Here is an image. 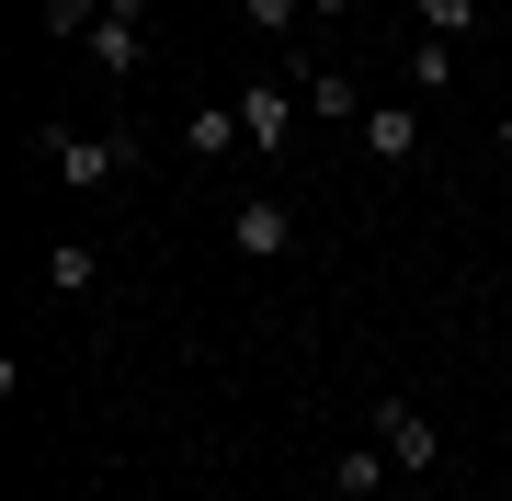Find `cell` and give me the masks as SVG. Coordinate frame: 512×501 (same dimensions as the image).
<instances>
[{
    "label": "cell",
    "mask_w": 512,
    "mask_h": 501,
    "mask_svg": "<svg viewBox=\"0 0 512 501\" xmlns=\"http://www.w3.org/2000/svg\"><path fill=\"white\" fill-rule=\"evenodd\" d=\"M35 160H57V183L69 194H103L114 171H137V137L114 126V137H80V126H35Z\"/></svg>",
    "instance_id": "1"
},
{
    "label": "cell",
    "mask_w": 512,
    "mask_h": 501,
    "mask_svg": "<svg viewBox=\"0 0 512 501\" xmlns=\"http://www.w3.org/2000/svg\"><path fill=\"white\" fill-rule=\"evenodd\" d=\"M228 251H239V262H274V251H296V205H285L274 183H251V194L228 205Z\"/></svg>",
    "instance_id": "2"
},
{
    "label": "cell",
    "mask_w": 512,
    "mask_h": 501,
    "mask_svg": "<svg viewBox=\"0 0 512 501\" xmlns=\"http://www.w3.org/2000/svg\"><path fill=\"white\" fill-rule=\"evenodd\" d=\"M353 137H365V160L410 171V160H421V103H410V92H399V103H365V126H353Z\"/></svg>",
    "instance_id": "3"
},
{
    "label": "cell",
    "mask_w": 512,
    "mask_h": 501,
    "mask_svg": "<svg viewBox=\"0 0 512 501\" xmlns=\"http://www.w3.org/2000/svg\"><path fill=\"white\" fill-rule=\"evenodd\" d=\"M239 126H251V160H285V137H296V92H285V80H251V92H239Z\"/></svg>",
    "instance_id": "4"
},
{
    "label": "cell",
    "mask_w": 512,
    "mask_h": 501,
    "mask_svg": "<svg viewBox=\"0 0 512 501\" xmlns=\"http://www.w3.org/2000/svg\"><path fill=\"white\" fill-rule=\"evenodd\" d=\"M376 433H387V456H399V479H433V456H444V433L421 422L410 399H387V410H376Z\"/></svg>",
    "instance_id": "5"
},
{
    "label": "cell",
    "mask_w": 512,
    "mask_h": 501,
    "mask_svg": "<svg viewBox=\"0 0 512 501\" xmlns=\"http://www.w3.org/2000/svg\"><path fill=\"white\" fill-rule=\"evenodd\" d=\"M80 46H92V69H114V80H137V69H148V23H137V12H103Z\"/></svg>",
    "instance_id": "6"
},
{
    "label": "cell",
    "mask_w": 512,
    "mask_h": 501,
    "mask_svg": "<svg viewBox=\"0 0 512 501\" xmlns=\"http://www.w3.org/2000/svg\"><path fill=\"white\" fill-rule=\"evenodd\" d=\"M183 149H194V160H239V149H251V126H239V103H194Z\"/></svg>",
    "instance_id": "7"
},
{
    "label": "cell",
    "mask_w": 512,
    "mask_h": 501,
    "mask_svg": "<svg viewBox=\"0 0 512 501\" xmlns=\"http://www.w3.org/2000/svg\"><path fill=\"white\" fill-rule=\"evenodd\" d=\"M308 114L319 126H365V80L353 69H308Z\"/></svg>",
    "instance_id": "8"
},
{
    "label": "cell",
    "mask_w": 512,
    "mask_h": 501,
    "mask_svg": "<svg viewBox=\"0 0 512 501\" xmlns=\"http://www.w3.org/2000/svg\"><path fill=\"white\" fill-rule=\"evenodd\" d=\"M387 467H399L387 445H342V456H330V501H365V490H387Z\"/></svg>",
    "instance_id": "9"
},
{
    "label": "cell",
    "mask_w": 512,
    "mask_h": 501,
    "mask_svg": "<svg viewBox=\"0 0 512 501\" xmlns=\"http://www.w3.org/2000/svg\"><path fill=\"white\" fill-rule=\"evenodd\" d=\"M399 80H410V103H433V92H456V46H444V35H421V46L399 57Z\"/></svg>",
    "instance_id": "10"
},
{
    "label": "cell",
    "mask_w": 512,
    "mask_h": 501,
    "mask_svg": "<svg viewBox=\"0 0 512 501\" xmlns=\"http://www.w3.org/2000/svg\"><path fill=\"white\" fill-rule=\"evenodd\" d=\"M46 285H57V297H92V285H103V240H57L46 251Z\"/></svg>",
    "instance_id": "11"
},
{
    "label": "cell",
    "mask_w": 512,
    "mask_h": 501,
    "mask_svg": "<svg viewBox=\"0 0 512 501\" xmlns=\"http://www.w3.org/2000/svg\"><path fill=\"white\" fill-rule=\"evenodd\" d=\"M478 23H490V0H421V35H444V46H467Z\"/></svg>",
    "instance_id": "12"
},
{
    "label": "cell",
    "mask_w": 512,
    "mask_h": 501,
    "mask_svg": "<svg viewBox=\"0 0 512 501\" xmlns=\"http://www.w3.org/2000/svg\"><path fill=\"white\" fill-rule=\"evenodd\" d=\"M239 23H251V35H296V23H319L308 0H239Z\"/></svg>",
    "instance_id": "13"
},
{
    "label": "cell",
    "mask_w": 512,
    "mask_h": 501,
    "mask_svg": "<svg viewBox=\"0 0 512 501\" xmlns=\"http://www.w3.org/2000/svg\"><path fill=\"white\" fill-rule=\"evenodd\" d=\"M103 23V0H46V35H92Z\"/></svg>",
    "instance_id": "14"
},
{
    "label": "cell",
    "mask_w": 512,
    "mask_h": 501,
    "mask_svg": "<svg viewBox=\"0 0 512 501\" xmlns=\"http://www.w3.org/2000/svg\"><path fill=\"white\" fill-rule=\"evenodd\" d=\"M490 149H501V160H512V114H501V126H490Z\"/></svg>",
    "instance_id": "15"
},
{
    "label": "cell",
    "mask_w": 512,
    "mask_h": 501,
    "mask_svg": "<svg viewBox=\"0 0 512 501\" xmlns=\"http://www.w3.org/2000/svg\"><path fill=\"white\" fill-rule=\"evenodd\" d=\"M57 501H92V490H57Z\"/></svg>",
    "instance_id": "16"
},
{
    "label": "cell",
    "mask_w": 512,
    "mask_h": 501,
    "mask_svg": "<svg viewBox=\"0 0 512 501\" xmlns=\"http://www.w3.org/2000/svg\"><path fill=\"white\" fill-rule=\"evenodd\" d=\"M501 501H512V479H501Z\"/></svg>",
    "instance_id": "17"
},
{
    "label": "cell",
    "mask_w": 512,
    "mask_h": 501,
    "mask_svg": "<svg viewBox=\"0 0 512 501\" xmlns=\"http://www.w3.org/2000/svg\"><path fill=\"white\" fill-rule=\"evenodd\" d=\"M501 285H512V274H501Z\"/></svg>",
    "instance_id": "18"
}]
</instances>
